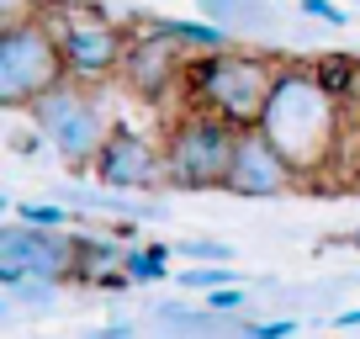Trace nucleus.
<instances>
[{
  "label": "nucleus",
  "instance_id": "1",
  "mask_svg": "<svg viewBox=\"0 0 360 339\" xmlns=\"http://www.w3.org/2000/svg\"><path fill=\"white\" fill-rule=\"evenodd\" d=\"M349 106L318 79L313 64H281L276 96L265 106V138L292 159V170L302 175V186H318L345 154V127H349Z\"/></svg>",
  "mask_w": 360,
  "mask_h": 339
},
{
  "label": "nucleus",
  "instance_id": "2",
  "mask_svg": "<svg viewBox=\"0 0 360 339\" xmlns=\"http://www.w3.org/2000/svg\"><path fill=\"white\" fill-rule=\"evenodd\" d=\"M276 79H281V64L270 53H244V48L196 53V64L186 69V106L217 112L233 127H259Z\"/></svg>",
  "mask_w": 360,
  "mask_h": 339
},
{
  "label": "nucleus",
  "instance_id": "3",
  "mask_svg": "<svg viewBox=\"0 0 360 339\" xmlns=\"http://www.w3.org/2000/svg\"><path fill=\"white\" fill-rule=\"evenodd\" d=\"M32 11L43 16L48 32L58 37L64 64H69V79H79V85H101V79L122 75L133 27L112 22L96 0H37Z\"/></svg>",
  "mask_w": 360,
  "mask_h": 339
},
{
  "label": "nucleus",
  "instance_id": "4",
  "mask_svg": "<svg viewBox=\"0 0 360 339\" xmlns=\"http://www.w3.org/2000/svg\"><path fill=\"white\" fill-rule=\"evenodd\" d=\"M64 79H69V64H64L58 37L48 32V22L32 6L11 11L6 27H0V106L27 112L37 96H48Z\"/></svg>",
  "mask_w": 360,
  "mask_h": 339
},
{
  "label": "nucleus",
  "instance_id": "5",
  "mask_svg": "<svg viewBox=\"0 0 360 339\" xmlns=\"http://www.w3.org/2000/svg\"><path fill=\"white\" fill-rule=\"evenodd\" d=\"M233 143H238L233 122H223L217 112H202V106H186L165 127L169 191H223L228 165H233Z\"/></svg>",
  "mask_w": 360,
  "mask_h": 339
},
{
  "label": "nucleus",
  "instance_id": "6",
  "mask_svg": "<svg viewBox=\"0 0 360 339\" xmlns=\"http://www.w3.org/2000/svg\"><path fill=\"white\" fill-rule=\"evenodd\" d=\"M32 122H37V138H48V148H53L58 159H64L75 175H85L90 165H96V154H101L106 133H112V122H106L101 101L79 85V79H64V85H53L48 96H37L32 106Z\"/></svg>",
  "mask_w": 360,
  "mask_h": 339
},
{
  "label": "nucleus",
  "instance_id": "7",
  "mask_svg": "<svg viewBox=\"0 0 360 339\" xmlns=\"http://www.w3.org/2000/svg\"><path fill=\"white\" fill-rule=\"evenodd\" d=\"M22 276H48L58 286H75V234L64 228H32L22 217L0 228V286Z\"/></svg>",
  "mask_w": 360,
  "mask_h": 339
},
{
  "label": "nucleus",
  "instance_id": "8",
  "mask_svg": "<svg viewBox=\"0 0 360 339\" xmlns=\"http://www.w3.org/2000/svg\"><path fill=\"white\" fill-rule=\"evenodd\" d=\"M90 175L106 186V191L127 196V191H159V186H169L165 175V143H148L138 127L127 122H112V133H106L101 154H96V165H90Z\"/></svg>",
  "mask_w": 360,
  "mask_h": 339
},
{
  "label": "nucleus",
  "instance_id": "9",
  "mask_svg": "<svg viewBox=\"0 0 360 339\" xmlns=\"http://www.w3.org/2000/svg\"><path fill=\"white\" fill-rule=\"evenodd\" d=\"M302 186V175L292 170V159L265 138V127H238L233 143V165H228V196H244V202H270V196H286Z\"/></svg>",
  "mask_w": 360,
  "mask_h": 339
},
{
  "label": "nucleus",
  "instance_id": "10",
  "mask_svg": "<svg viewBox=\"0 0 360 339\" xmlns=\"http://www.w3.org/2000/svg\"><path fill=\"white\" fill-rule=\"evenodd\" d=\"M186 48L169 43L165 32L154 27H138L133 43H127V58H122V85L138 96V101H165L175 91L180 79H186V64H180Z\"/></svg>",
  "mask_w": 360,
  "mask_h": 339
},
{
  "label": "nucleus",
  "instance_id": "11",
  "mask_svg": "<svg viewBox=\"0 0 360 339\" xmlns=\"http://www.w3.org/2000/svg\"><path fill=\"white\" fill-rule=\"evenodd\" d=\"M75 286L90 292H127L133 286V244L101 234H75Z\"/></svg>",
  "mask_w": 360,
  "mask_h": 339
},
{
  "label": "nucleus",
  "instance_id": "12",
  "mask_svg": "<svg viewBox=\"0 0 360 339\" xmlns=\"http://www.w3.org/2000/svg\"><path fill=\"white\" fill-rule=\"evenodd\" d=\"M207 22L228 27L233 37H255V32H281V11H270L265 0H196Z\"/></svg>",
  "mask_w": 360,
  "mask_h": 339
},
{
  "label": "nucleus",
  "instance_id": "13",
  "mask_svg": "<svg viewBox=\"0 0 360 339\" xmlns=\"http://www.w3.org/2000/svg\"><path fill=\"white\" fill-rule=\"evenodd\" d=\"M154 32H165L169 43H180L186 53H217V48H228L233 43V32L228 27H217V22H186V16H159V22H148Z\"/></svg>",
  "mask_w": 360,
  "mask_h": 339
},
{
  "label": "nucleus",
  "instance_id": "14",
  "mask_svg": "<svg viewBox=\"0 0 360 339\" xmlns=\"http://www.w3.org/2000/svg\"><path fill=\"white\" fill-rule=\"evenodd\" d=\"M313 69H318V79H323L328 91H334L339 101L360 117V58H349V53H323V58H313Z\"/></svg>",
  "mask_w": 360,
  "mask_h": 339
},
{
  "label": "nucleus",
  "instance_id": "15",
  "mask_svg": "<svg viewBox=\"0 0 360 339\" xmlns=\"http://www.w3.org/2000/svg\"><path fill=\"white\" fill-rule=\"evenodd\" d=\"M169 255H175L169 244H143V249L133 244V286L165 281V276H169Z\"/></svg>",
  "mask_w": 360,
  "mask_h": 339
},
{
  "label": "nucleus",
  "instance_id": "16",
  "mask_svg": "<svg viewBox=\"0 0 360 339\" xmlns=\"http://www.w3.org/2000/svg\"><path fill=\"white\" fill-rule=\"evenodd\" d=\"M175 281L191 286V292H217V286H238V271L233 265H186Z\"/></svg>",
  "mask_w": 360,
  "mask_h": 339
},
{
  "label": "nucleus",
  "instance_id": "17",
  "mask_svg": "<svg viewBox=\"0 0 360 339\" xmlns=\"http://www.w3.org/2000/svg\"><path fill=\"white\" fill-rule=\"evenodd\" d=\"M6 292H11L22 307H48L58 297V281H48V276H22V281H11Z\"/></svg>",
  "mask_w": 360,
  "mask_h": 339
},
{
  "label": "nucleus",
  "instance_id": "18",
  "mask_svg": "<svg viewBox=\"0 0 360 339\" xmlns=\"http://www.w3.org/2000/svg\"><path fill=\"white\" fill-rule=\"evenodd\" d=\"M175 255H186L191 265H233V249L217 238H186V244H175Z\"/></svg>",
  "mask_w": 360,
  "mask_h": 339
},
{
  "label": "nucleus",
  "instance_id": "19",
  "mask_svg": "<svg viewBox=\"0 0 360 339\" xmlns=\"http://www.w3.org/2000/svg\"><path fill=\"white\" fill-rule=\"evenodd\" d=\"M22 223H32V228H69V212L64 207H53V202H22V207H11Z\"/></svg>",
  "mask_w": 360,
  "mask_h": 339
},
{
  "label": "nucleus",
  "instance_id": "20",
  "mask_svg": "<svg viewBox=\"0 0 360 339\" xmlns=\"http://www.w3.org/2000/svg\"><path fill=\"white\" fill-rule=\"evenodd\" d=\"M202 302L212 313H249V292L244 286H217V292H202Z\"/></svg>",
  "mask_w": 360,
  "mask_h": 339
},
{
  "label": "nucleus",
  "instance_id": "21",
  "mask_svg": "<svg viewBox=\"0 0 360 339\" xmlns=\"http://www.w3.org/2000/svg\"><path fill=\"white\" fill-rule=\"evenodd\" d=\"M297 334V318H249V339H286Z\"/></svg>",
  "mask_w": 360,
  "mask_h": 339
},
{
  "label": "nucleus",
  "instance_id": "22",
  "mask_svg": "<svg viewBox=\"0 0 360 339\" xmlns=\"http://www.w3.org/2000/svg\"><path fill=\"white\" fill-rule=\"evenodd\" d=\"M297 11H307V16H318V22H328V27H345L349 16L339 11L334 0H297Z\"/></svg>",
  "mask_w": 360,
  "mask_h": 339
},
{
  "label": "nucleus",
  "instance_id": "23",
  "mask_svg": "<svg viewBox=\"0 0 360 339\" xmlns=\"http://www.w3.org/2000/svg\"><path fill=\"white\" fill-rule=\"evenodd\" d=\"M85 339H138V334H133V324H106V328H96V334H85Z\"/></svg>",
  "mask_w": 360,
  "mask_h": 339
},
{
  "label": "nucleus",
  "instance_id": "24",
  "mask_svg": "<svg viewBox=\"0 0 360 339\" xmlns=\"http://www.w3.org/2000/svg\"><path fill=\"white\" fill-rule=\"evenodd\" d=\"M334 324H339V328H360V307H349V313H339Z\"/></svg>",
  "mask_w": 360,
  "mask_h": 339
},
{
  "label": "nucleus",
  "instance_id": "25",
  "mask_svg": "<svg viewBox=\"0 0 360 339\" xmlns=\"http://www.w3.org/2000/svg\"><path fill=\"white\" fill-rule=\"evenodd\" d=\"M349 244H355V249H360V228H355V234H349Z\"/></svg>",
  "mask_w": 360,
  "mask_h": 339
},
{
  "label": "nucleus",
  "instance_id": "26",
  "mask_svg": "<svg viewBox=\"0 0 360 339\" xmlns=\"http://www.w3.org/2000/svg\"><path fill=\"white\" fill-rule=\"evenodd\" d=\"M355 170H360V154H355Z\"/></svg>",
  "mask_w": 360,
  "mask_h": 339
}]
</instances>
